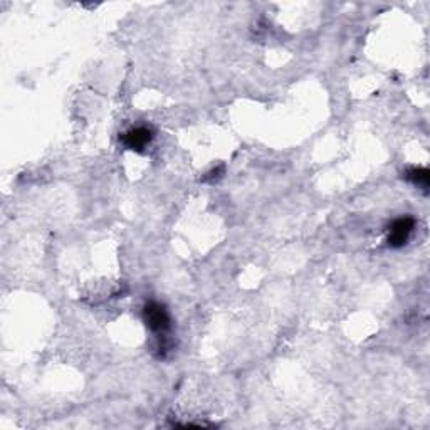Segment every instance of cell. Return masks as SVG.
Returning a JSON list of instances; mask_svg holds the SVG:
<instances>
[{"label":"cell","instance_id":"2","mask_svg":"<svg viewBox=\"0 0 430 430\" xmlns=\"http://www.w3.org/2000/svg\"><path fill=\"white\" fill-rule=\"evenodd\" d=\"M414 227H415L414 217H400L397 219V221H393L392 226H390V232L387 237L390 248L393 249L403 248V245L407 244V240H409Z\"/></svg>","mask_w":430,"mask_h":430},{"label":"cell","instance_id":"3","mask_svg":"<svg viewBox=\"0 0 430 430\" xmlns=\"http://www.w3.org/2000/svg\"><path fill=\"white\" fill-rule=\"evenodd\" d=\"M153 140V129L148 127L129 128L121 134V143L133 151H143Z\"/></svg>","mask_w":430,"mask_h":430},{"label":"cell","instance_id":"4","mask_svg":"<svg viewBox=\"0 0 430 430\" xmlns=\"http://www.w3.org/2000/svg\"><path fill=\"white\" fill-rule=\"evenodd\" d=\"M405 178L417 187L427 188L430 183V172L427 168H410L407 170Z\"/></svg>","mask_w":430,"mask_h":430},{"label":"cell","instance_id":"1","mask_svg":"<svg viewBox=\"0 0 430 430\" xmlns=\"http://www.w3.org/2000/svg\"><path fill=\"white\" fill-rule=\"evenodd\" d=\"M143 321L146 322L148 330L158 338H163L172 328V320H170L167 308L156 301H150L143 308Z\"/></svg>","mask_w":430,"mask_h":430}]
</instances>
